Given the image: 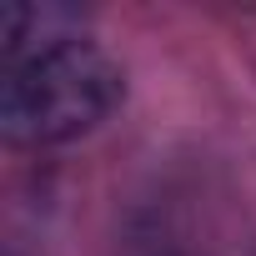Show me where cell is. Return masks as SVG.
<instances>
[{"mask_svg":"<svg viewBox=\"0 0 256 256\" xmlns=\"http://www.w3.org/2000/svg\"><path fill=\"white\" fill-rule=\"evenodd\" d=\"M120 100L126 70L90 36H70L0 60V136L26 151L90 136Z\"/></svg>","mask_w":256,"mask_h":256,"instance_id":"1","label":"cell"}]
</instances>
